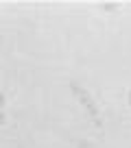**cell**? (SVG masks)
<instances>
[{
  "label": "cell",
  "instance_id": "cell-1",
  "mask_svg": "<svg viewBox=\"0 0 131 148\" xmlns=\"http://www.w3.org/2000/svg\"><path fill=\"white\" fill-rule=\"evenodd\" d=\"M5 105V96H2V94H0V107Z\"/></svg>",
  "mask_w": 131,
  "mask_h": 148
},
{
  "label": "cell",
  "instance_id": "cell-2",
  "mask_svg": "<svg viewBox=\"0 0 131 148\" xmlns=\"http://www.w3.org/2000/svg\"><path fill=\"white\" fill-rule=\"evenodd\" d=\"M2 120H5V118H2V113H0V124H2Z\"/></svg>",
  "mask_w": 131,
  "mask_h": 148
},
{
  "label": "cell",
  "instance_id": "cell-3",
  "mask_svg": "<svg viewBox=\"0 0 131 148\" xmlns=\"http://www.w3.org/2000/svg\"><path fill=\"white\" fill-rule=\"evenodd\" d=\"M129 105H131V92H129Z\"/></svg>",
  "mask_w": 131,
  "mask_h": 148
}]
</instances>
